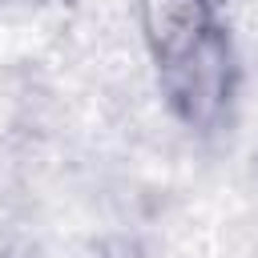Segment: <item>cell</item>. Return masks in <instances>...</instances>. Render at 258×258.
<instances>
[{"instance_id": "obj_1", "label": "cell", "mask_w": 258, "mask_h": 258, "mask_svg": "<svg viewBox=\"0 0 258 258\" xmlns=\"http://www.w3.org/2000/svg\"><path fill=\"white\" fill-rule=\"evenodd\" d=\"M157 93L165 113L194 137L218 133L242 93V52L230 28H214L202 44L157 69Z\"/></svg>"}, {"instance_id": "obj_2", "label": "cell", "mask_w": 258, "mask_h": 258, "mask_svg": "<svg viewBox=\"0 0 258 258\" xmlns=\"http://www.w3.org/2000/svg\"><path fill=\"white\" fill-rule=\"evenodd\" d=\"M133 24L153 69L177 60L222 28V8L214 0H133Z\"/></svg>"}, {"instance_id": "obj_3", "label": "cell", "mask_w": 258, "mask_h": 258, "mask_svg": "<svg viewBox=\"0 0 258 258\" xmlns=\"http://www.w3.org/2000/svg\"><path fill=\"white\" fill-rule=\"evenodd\" d=\"M12 4H24V8H60V4H73V0H12Z\"/></svg>"}, {"instance_id": "obj_4", "label": "cell", "mask_w": 258, "mask_h": 258, "mask_svg": "<svg viewBox=\"0 0 258 258\" xmlns=\"http://www.w3.org/2000/svg\"><path fill=\"white\" fill-rule=\"evenodd\" d=\"M214 4H218V8H222V0H214Z\"/></svg>"}]
</instances>
